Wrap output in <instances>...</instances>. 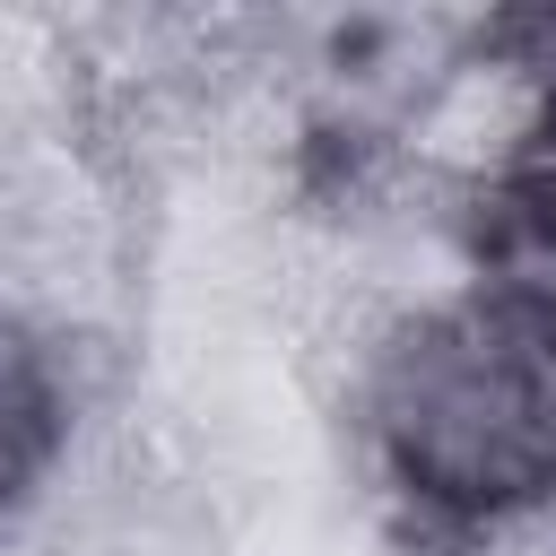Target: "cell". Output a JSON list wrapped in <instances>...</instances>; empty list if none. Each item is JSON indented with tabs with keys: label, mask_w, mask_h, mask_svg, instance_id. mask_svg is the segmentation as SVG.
Instances as JSON below:
<instances>
[{
	"label": "cell",
	"mask_w": 556,
	"mask_h": 556,
	"mask_svg": "<svg viewBox=\"0 0 556 556\" xmlns=\"http://www.w3.org/2000/svg\"><path fill=\"white\" fill-rule=\"evenodd\" d=\"M382 452L443 513H513L556 486V304L486 295L400 339Z\"/></svg>",
	"instance_id": "6da1fadb"
},
{
	"label": "cell",
	"mask_w": 556,
	"mask_h": 556,
	"mask_svg": "<svg viewBox=\"0 0 556 556\" xmlns=\"http://www.w3.org/2000/svg\"><path fill=\"white\" fill-rule=\"evenodd\" d=\"M52 443H61V391L26 348V330L0 321V504L52 460Z\"/></svg>",
	"instance_id": "7a4b0ae2"
},
{
	"label": "cell",
	"mask_w": 556,
	"mask_h": 556,
	"mask_svg": "<svg viewBox=\"0 0 556 556\" xmlns=\"http://www.w3.org/2000/svg\"><path fill=\"white\" fill-rule=\"evenodd\" d=\"M504 235H513L521 261L556 287V87H547V104H539V122H530V148H521L513 182H504Z\"/></svg>",
	"instance_id": "3957f363"
}]
</instances>
